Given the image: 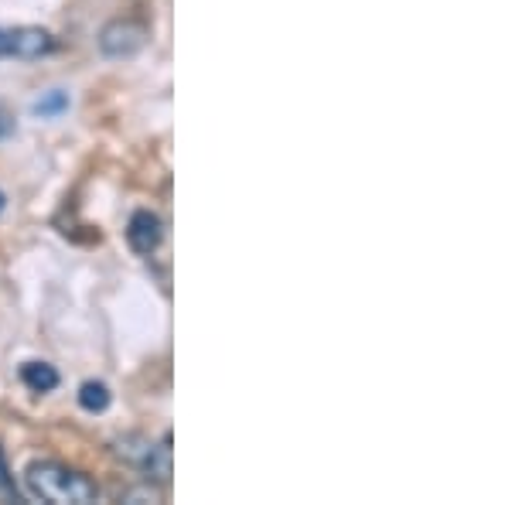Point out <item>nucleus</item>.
Instances as JSON below:
<instances>
[{"instance_id":"f257e3e1","label":"nucleus","mask_w":512,"mask_h":505,"mask_svg":"<svg viewBox=\"0 0 512 505\" xmlns=\"http://www.w3.org/2000/svg\"><path fill=\"white\" fill-rule=\"evenodd\" d=\"M24 485L35 499L48 505H89L99 499V485L59 461H35L24 471Z\"/></svg>"},{"instance_id":"f03ea898","label":"nucleus","mask_w":512,"mask_h":505,"mask_svg":"<svg viewBox=\"0 0 512 505\" xmlns=\"http://www.w3.org/2000/svg\"><path fill=\"white\" fill-rule=\"evenodd\" d=\"M55 48L45 28H0V59H41Z\"/></svg>"},{"instance_id":"7ed1b4c3","label":"nucleus","mask_w":512,"mask_h":505,"mask_svg":"<svg viewBox=\"0 0 512 505\" xmlns=\"http://www.w3.org/2000/svg\"><path fill=\"white\" fill-rule=\"evenodd\" d=\"M144 41H147L144 24L120 18L99 31V52L110 55V59H130V55H137L144 48Z\"/></svg>"},{"instance_id":"20e7f679","label":"nucleus","mask_w":512,"mask_h":505,"mask_svg":"<svg viewBox=\"0 0 512 505\" xmlns=\"http://www.w3.org/2000/svg\"><path fill=\"white\" fill-rule=\"evenodd\" d=\"M161 239H164V222H161L158 212L140 209V212L130 215V222H127V243H130V250L140 253V256H151L161 246Z\"/></svg>"},{"instance_id":"39448f33","label":"nucleus","mask_w":512,"mask_h":505,"mask_svg":"<svg viewBox=\"0 0 512 505\" xmlns=\"http://www.w3.org/2000/svg\"><path fill=\"white\" fill-rule=\"evenodd\" d=\"M140 471L147 475V482H161V485L171 482V437H164V441L151 447V454L144 458Z\"/></svg>"},{"instance_id":"423d86ee","label":"nucleus","mask_w":512,"mask_h":505,"mask_svg":"<svg viewBox=\"0 0 512 505\" xmlns=\"http://www.w3.org/2000/svg\"><path fill=\"white\" fill-rule=\"evenodd\" d=\"M21 383L31 393H52L59 386V369L48 366V362H24L21 366Z\"/></svg>"},{"instance_id":"0eeeda50","label":"nucleus","mask_w":512,"mask_h":505,"mask_svg":"<svg viewBox=\"0 0 512 505\" xmlns=\"http://www.w3.org/2000/svg\"><path fill=\"white\" fill-rule=\"evenodd\" d=\"M79 407L89 410V413H103L110 407V389L103 383H86L79 389Z\"/></svg>"},{"instance_id":"6e6552de","label":"nucleus","mask_w":512,"mask_h":505,"mask_svg":"<svg viewBox=\"0 0 512 505\" xmlns=\"http://www.w3.org/2000/svg\"><path fill=\"white\" fill-rule=\"evenodd\" d=\"M65 110H69V93H62V89H52V93L35 99L38 117H59V113H65Z\"/></svg>"},{"instance_id":"1a4fd4ad","label":"nucleus","mask_w":512,"mask_h":505,"mask_svg":"<svg viewBox=\"0 0 512 505\" xmlns=\"http://www.w3.org/2000/svg\"><path fill=\"white\" fill-rule=\"evenodd\" d=\"M0 492L11 495V499H18V485H14V475H11V468H7L4 451H0Z\"/></svg>"},{"instance_id":"9d476101","label":"nucleus","mask_w":512,"mask_h":505,"mask_svg":"<svg viewBox=\"0 0 512 505\" xmlns=\"http://www.w3.org/2000/svg\"><path fill=\"white\" fill-rule=\"evenodd\" d=\"M14 130H18V123H14V113L7 110L4 103H0V140H7L14 134Z\"/></svg>"},{"instance_id":"9b49d317","label":"nucleus","mask_w":512,"mask_h":505,"mask_svg":"<svg viewBox=\"0 0 512 505\" xmlns=\"http://www.w3.org/2000/svg\"><path fill=\"white\" fill-rule=\"evenodd\" d=\"M0 209H4V195H0Z\"/></svg>"}]
</instances>
